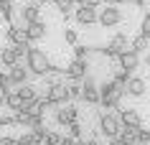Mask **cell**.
Here are the masks:
<instances>
[{
	"label": "cell",
	"instance_id": "4316f807",
	"mask_svg": "<svg viewBox=\"0 0 150 145\" xmlns=\"http://www.w3.org/2000/svg\"><path fill=\"white\" fill-rule=\"evenodd\" d=\"M66 87H69V97H71V102L81 99V81H71V84H66Z\"/></svg>",
	"mask_w": 150,
	"mask_h": 145
},
{
	"label": "cell",
	"instance_id": "9c48e42d",
	"mask_svg": "<svg viewBox=\"0 0 150 145\" xmlns=\"http://www.w3.org/2000/svg\"><path fill=\"white\" fill-rule=\"evenodd\" d=\"M56 122L61 125V127H69L71 122H79V107L76 105H64L61 110H56Z\"/></svg>",
	"mask_w": 150,
	"mask_h": 145
},
{
	"label": "cell",
	"instance_id": "f6af8a7d",
	"mask_svg": "<svg viewBox=\"0 0 150 145\" xmlns=\"http://www.w3.org/2000/svg\"><path fill=\"white\" fill-rule=\"evenodd\" d=\"M28 145H43V143H38V140H33V143H28Z\"/></svg>",
	"mask_w": 150,
	"mask_h": 145
},
{
	"label": "cell",
	"instance_id": "836d02e7",
	"mask_svg": "<svg viewBox=\"0 0 150 145\" xmlns=\"http://www.w3.org/2000/svg\"><path fill=\"white\" fill-rule=\"evenodd\" d=\"M127 79H130V74H125L122 69H117L115 76H112V81H117V84H127Z\"/></svg>",
	"mask_w": 150,
	"mask_h": 145
},
{
	"label": "cell",
	"instance_id": "8d00e7d4",
	"mask_svg": "<svg viewBox=\"0 0 150 145\" xmlns=\"http://www.w3.org/2000/svg\"><path fill=\"white\" fill-rule=\"evenodd\" d=\"M0 87L10 89V84H8V76H5V71H0Z\"/></svg>",
	"mask_w": 150,
	"mask_h": 145
},
{
	"label": "cell",
	"instance_id": "30bf717a",
	"mask_svg": "<svg viewBox=\"0 0 150 145\" xmlns=\"http://www.w3.org/2000/svg\"><path fill=\"white\" fill-rule=\"evenodd\" d=\"M48 36V28L43 21H36V23H28L25 25V38H28V43H36V41H43Z\"/></svg>",
	"mask_w": 150,
	"mask_h": 145
},
{
	"label": "cell",
	"instance_id": "603a6c76",
	"mask_svg": "<svg viewBox=\"0 0 150 145\" xmlns=\"http://www.w3.org/2000/svg\"><path fill=\"white\" fill-rule=\"evenodd\" d=\"M137 130H140V127H122L117 137L125 145H137Z\"/></svg>",
	"mask_w": 150,
	"mask_h": 145
},
{
	"label": "cell",
	"instance_id": "277c9868",
	"mask_svg": "<svg viewBox=\"0 0 150 145\" xmlns=\"http://www.w3.org/2000/svg\"><path fill=\"white\" fill-rule=\"evenodd\" d=\"M122 10L117 5H104V8L97 10V23L102 25V28H115V25L122 23Z\"/></svg>",
	"mask_w": 150,
	"mask_h": 145
},
{
	"label": "cell",
	"instance_id": "7bdbcfd3",
	"mask_svg": "<svg viewBox=\"0 0 150 145\" xmlns=\"http://www.w3.org/2000/svg\"><path fill=\"white\" fill-rule=\"evenodd\" d=\"M8 140L10 137H0V145H8Z\"/></svg>",
	"mask_w": 150,
	"mask_h": 145
},
{
	"label": "cell",
	"instance_id": "8992f818",
	"mask_svg": "<svg viewBox=\"0 0 150 145\" xmlns=\"http://www.w3.org/2000/svg\"><path fill=\"white\" fill-rule=\"evenodd\" d=\"M81 99L87 102V105H99V84L94 81V76H84L81 81Z\"/></svg>",
	"mask_w": 150,
	"mask_h": 145
},
{
	"label": "cell",
	"instance_id": "7402d4cb",
	"mask_svg": "<svg viewBox=\"0 0 150 145\" xmlns=\"http://www.w3.org/2000/svg\"><path fill=\"white\" fill-rule=\"evenodd\" d=\"M0 16H3V21H8V23H16V5L10 0H0Z\"/></svg>",
	"mask_w": 150,
	"mask_h": 145
},
{
	"label": "cell",
	"instance_id": "2e32d148",
	"mask_svg": "<svg viewBox=\"0 0 150 145\" xmlns=\"http://www.w3.org/2000/svg\"><path fill=\"white\" fill-rule=\"evenodd\" d=\"M125 92L130 97H142L145 92H148V81L142 79V76H130L125 84Z\"/></svg>",
	"mask_w": 150,
	"mask_h": 145
},
{
	"label": "cell",
	"instance_id": "4dcf8cb0",
	"mask_svg": "<svg viewBox=\"0 0 150 145\" xmlns=\"http://www.w3.org/2000/svg\"><path fill=\"white\" fill-rule=\"evenodd\" d=\"M140 36H145L150 41V13H145V18H142V23H140Z\"/></svg>",
	"mask_w": 150,
	"mask_h": 145
},
{
	"label": "cell",
	"instance_id": "f1b7e54d",
	"mask_svg": "<svg viewBox=\"0 0 150 145\" xmlns=\"http://www.w3.org/2000/svg\"><path fill=\"white\" fill-rule=\"evenodd\" d=\"M66 132H69V137H74V140H81V125L79 122H71L69 127H66Z\"/></svg>",
	"mask_w": 150,
	"mask_h": 145
},
{
	"label": "cell",
	"instance_id": "bcb514c9",
	"mask_svg": "<svg viewBox=\"0 0 150 145\" xmlns=\"http://www.w3.org/2000/svg\"><path fill=\"white\" fill-rule=\"evenodd\" d=\"M38 3H56V0H38Z\"/></svg>",
	"mask_w": 150,
	"mask_h": 145
},
{
	"label": "cell",
	"instance_id": "d6986e66",
	"mask_svg": "<svg viewBox=\"0 0 150 145\" xmlns=\"http://www.w3.org/2000/svg\"><path fill=\"white\" fill-rule=\"evenodd\" d=\"M18 94L23 99V105H31L33 99H38V87H33V84H23V87H18Z\"/></svg>",
	"mask_w": 150,
	"mask_h": 145
},
{
	"label": "cell",
	"instance_id": "74e56055",
	"mask_svg": "<svg viewBox=\"0 0 150 145\" xmlns=\"http://www.w3.org/2000/svg\"><path fill=\"white\" fill-rule=\"evenodd\" d=\"M61 145H74V137H69V135H64V137H61Z\"/></svg>",
	"mask_w": 150,
	"mask_h": 145
},
{
	"label": "cell",
	"instance_id": "d6a6232c",
	"mask_svg": "<svg viewBox=\"0 0 150 145\" xmlns=\"http://www.w3.org/2000/svg\"><path fill=\"white\" fill-rule=\"evenodd\" d=\"M74 3H76V8H99V5H102L104 0H74Z\"/></svg>",
	"mask_w": 150,
	"mask_h": 145
},
{
	"label": "cell",
	"instance_id": "5bb4252c",
	"mask_svg": "<svg viewBox=\"0 0 150 145\" xmlns=\"http://www.w3.org/2000/svg\"><path fill=\"white\" fill-rule=\"evenodd\" d=\"M107 46H110V51L115 54V59H117V56H122V54H127V51H130V41H127L125 33H115Z\"/></svg>",
	"mask_w": 150,
	"mask_h": 145
},
{
	"label": "cell",
	"instance_id": "4fadbf2b",
	"mask_svg": "<svg viewBox=\"0 0 150 145\" xmlns=\"http://www.w3.org/2000/svg\"><path fill=\"white\" fill-rule=\"evenodd\" d=\"M5 38L10 41V46H21V43H28V38H25V28L18 23H10L8 28H5Z\"/></svg>",
	"mask_w": 150,
	"mask_h": 145
},
{
	"label": "cell",
	"instance_id": "8fae6325",
	"mask_svg": "<svg viewBox=\"0 0 150 145\" xmlns=\"http://www.w3.org/2000/svg\"><path fill=\"white\" fill-rule=\"evenodd\" d=\"M41 21V3H28L25 8H21V23L18 25H28V23H36Z\"/></svg>",
	"mask_w": 150,
	"mask_h": 145
},
{
	"label": "cell",
	"instance_id": "3957f363",
	"mask_svg": "<svg viewBox=\"0 0 150 145\" xmlns=\"http://www.w3.org/2000/svg\"><path fill=\"white\" fill-rule=\"evenodd\" d=\"M41 97L46 99V105H48V107H64V105H69V102H71L66 81L56 84V87H48V89H43V94H41Z\"/></svg>",
	"mask_w": 150,
	"mask_h": 145
},
{
	"label": "cell",
	"instance_id": "d4e9b609",
	"mask_svg": "<svg viewBox=\"0 0 150 145\" xmlns=\"http://www.w3.org/2000/svg\"><path fill=\"white\" fill-rule=\"evenodd\" d=\"M56 8H59L61 16H69L71 10L76 8V3H74V0H56Z\"/></svg>",
	"mask_w": 150,
	"mask_h": 145
},
{
	"label": "cell",
	"instance_id": "b9f144b4",
	"mask_svg": "<svg viewBox=\"0 0 150 145\" xmlns=\"http://www.w3.org/2000/svg\"><path fill=\"white\" fill-rule=\"evenodd\" d=\"M84 145H99L97 140H84Z\"/></svg>",
	"mask_w": 150,
	"mask_h": 145
},
{
	"label": "cell",
	"instance_id": "ee69618b",
	"mask_svg": "<svg viewBox=\"0 0 150 145\" xmlns=\"http://www.w3.org/2000/svg\"><path fill=\"white\" fill-rule=\"evenodd\" d=\"M8 145H18V143H16V137H10V140H8Z\"/></svg>",
	"mask_w": 150,
	"mask_h": 145
},
{
	"label": "cell",
	"instance_id": "5b68a950",
	"mask_svg": "<svg viewBox=\"0 0 150 145\" xmlns=\"http://www.w3.org/2000/svg\"><path fill=\"white\" fill-rule=\"evenodd\" d=\"M120 130H122V122H120V117L115 112H102L99 115V132H102L107 140L117 137Z\"/></svg>",
	"mask_w": 150,
	"mask_h": 145
},
{
	"label": "cell",
	"instance_id": "484cf974",
	"mask_svg": "<svg viewBox=\"0 0 150 145\" xmlns=\"http://www.w3.org/2000/svg\"><path fill=\"white\" fill-rule=\"evenodd\" d=\"M89 54H92V46H84V43H76V46H74V59H81V61H87Z\"/></svg>",
	"mask_w": 150,
	"mask_h": 145
},
{
	"label": "cell",
	"instance_id": "ba28073f",
	"mask_svg": "<svg viewBox=\"0 0 150 145\" xmlns=\"http://www.w3.org/2000/svg\"><path fill=\"white\" fill-rule=\"evenodd\" d=\"M5 76H8V84H10V89L13 87H23V84H28V69H25L23 64H16V66H10V69H5Z\"/></svg>",
	"mask_w": 150,
	"mask_h": 145
},
{
	"label": "cell",
	"instance_id": "7c38bea8",
	"mask_svg": "<svg viewBox=\"0 0 150 145\" xmlns=\"http://www.w3.org/2000/svg\"><path fill=\"white\" fill-rule=\"evenodd\" d=\"M120 122H122V127H142V115L137 112V110H120L117 112Z\"/></svg>",
	"mask_w": 150,
	"mask_h": 145
},
{
	"label": "cell",
	"instance_id": "f35d334b",
	"mask_svg": "<svg viewBox=\"0 0 150 145\" xmlns=\"http://www.w3.org/2000/svg\"><path fill=\"white\" fill-rule=\"evenodd\" d=\"M107 145H125V143H122L120 137H112V140H107Z\"/></svg>",
	"mask_w": 150,
	"mask_h": 145
},
{
	"label": "cell",
	"instance_id": "e575fe53",
	"mask_svg": "<svg viewBox=\"0 0 150 145\" xmlns=\"http://www.w3.org/2000/svg\"><path fill=\"white\" fill-rule=\"evenodd\" d=\"M10 125H16L13 115H0V127H10Z\"/></svg>",
	"mask_w": 150,
	"mask_h": 145
},
{
	"label": "cell",
	"instance_id": "60d3db41",
	"mask_svg": "<svg viewBox=\"0 0 150 145\" xmlns=\"http://www.w3.org/2000/svg\"><path fill=\"white\" fill-rule=\"evenodd\" d=\"M140 64H145V66H150V54H148V56H145V59H140Z\"/></svg>",
	"mask_w": 150,
	"mask_h": 145
},
{
	"label": "cell",
	"instance_id": "cb8c5ba5",
	"mask_svg": "<svg viewBox=\"0 0 150 145\" xmlns=\"http://www.w3.org/2000/svg\"><path fill=\"white\" fill-rule=\"evenodd\" d=\"M148 48V38L145 36H137L135 41H130V51H135V54H142Z\"/></svg>",
	"mask_w": 150,
	"mask_h": 145
},
{
	"label": "cell",
	"instance_id": "6da1fadb",
	"mask_svg": "<svg viewBox=\"0 0 150 145\" xmlns=\"http://www.w3.org/2000/svg\"><path fill=\"white\" fill-rule=\"evenodd\" d=\"M125 84H117V81H102L99 84V105L104 107V110H117L120 105H122V97H125Z\"/></svg>",
	"mask_w": 150,
	"mask_h": 145
},
{
	"label": "cell",
	"instance_id": "ac0fdd59",
	"mask_svg": "<svg viewBox=\"0 0 150 145\" xmlns=\"http://www.w3.org/2000/svg\"><path fill=\"white\" fill-rule=\"evenodd\" d=\"M46 107H48L46 99H43V97H38V99H33L31 105H25L23 110L31 115V117H43V115H46Z\"/></svg>",
	"mask_w": 150,
	"mask_h": 145
},
{
	"label": "cell",
	"instance_id": "9a60e30c",
	"mask_svg": "<svg viewBox=\"0 0 150 145\" xmlns=\"http://www.w3.org/2000/svg\"><path fill=\"white\" fill-rule=\"evenodd\" d=\"M120 59V69L125 74H130L132 76V71L140 66V54H135V51H127V54H122V56H117Z\"/></svg>",
	"mask_w": 150,
	"mask_h": 145
},
{
	"label": "cell",
	"instance_id": "d590c367",
	"mask_svg": "<svg viewBox=\"0 0 150 145\" xmlns=\"http://www.w3.org/2000/svg\"><path fill=\"white\" fill-rule=\"evenodd\" d=\"M8 92L10 89H5V87H0V110L5 107V99H8Z\"/></svg>",
	"mask_w": 150,
	"mask_h": 145
},
{
	"label": "cell",
	"instance_id": "e0dca14e",
	"mask_svg": "<svg viewBox=\"0 0 150 145\" xmlns=\"http://www.w3.org/2000/svg\"><path fill=\"white\" fill-rule=\"evenodd\" d=\"M74 18H76V23L79 25H92L97 23V8H76L74 10Z\"/></svg>",
	"mask_w": 150,
	"mask_h": 145
},
{
	"label": "cell",
	"instance_id": "ffe728a7",
	"mask_svg": "<svg viewBox=\"0 0 150 145\" xmlns=\"http://www.w3.org/2000/svg\"><path fill=\"white\" fill-rule=\"evenodd\" d=\"M0 64H3V69H10V66L21 64V61H18V56H16V51H13V46L0 48Z\"/></svg>",
	"mask_w": 150,
	"mask_h": 145
},
{
	"label": "cell",
	"instance_id": "7a4b0ae2",
	"mask_svg": "<svg viewBox=\"0 0 150 145\" xmlns=\"http://www.w3.org/2000/svg\"><path fill=\"white\" fill-rule=\"evenodd\" d=\"M25 69H28V74L31 76H46L48 71H51V61H48V56L41 51V48H28V54H25Z\"/></svg>",
	"mask_w": 150,
	"mask_h": 145
},
{
	"label": "cell",
	"instance_id": "1f68e13d",
	"mask_svg": "<svg viewBox=\"0 0 150 145\" xmlns=\"http://www.w3.org/2000/svg\"><path fill=\"white\" fill-rule=\"evenodd\" d=\"M137 145H150V130H145V127L137 130Z\"/></svg>",
	"mask_w": 150,
	"mask_h": 145
},
{
	"label": "cell",
	"instance_id": "ab89813d",
	"mask_svg": "<svg viewBox=\"0 0 150 145\" xmlns=\"http://www.w3.org/2000/svg\"><path fill=\"white\" fill-rule=\"evenodd\" d=\"M107 5H120V3H130V0H104Z\"/></svg>",
	"mask_w": 150,
	"mask_h": 145
},
{
	"label": "cell",
	"instance_id": "83f0119b",
	"mask_svg": "<svg viewBox=\"0 0 150 145\" xmlns=\"http://www.w3.org/2000/svg\"><path fill=\"white\" fill-rule=\"evenodd\" d=\"M61 137L59 132H54V130H46V140H43V145H61Z\"/></svg>",
	"mask_w": 150,
	"mask_h": 145
},
{
	"label": "cell",
	"instance_id": "44dd1931",
	"mask_svg": "<svg viewBox=\"0 0 150 145\" xmlns=\"http://www.w3.org/2000/svg\"><path fill=\"white\" fill-rule=\"evenodd\" d=\"M5 107H8L10 112H21L23 110V99H21V94H18V89H10L8 92V99H5Z\"/></svg>",
	"mask_w": 150,
	"mask_h": 145
},
{
	"label": "cell",
	"instance_id": "52a82bcc",
	"mask_svg": "<svg viewBox=\"0 0 150 145\" xmlns=\"http://www.w3.org/2000/svg\"><path fill=\"white\" fill-rule=\"evenodd\" d=\"M87 69H89V61H81V59H74L66 69H64V79L69 81H84L87 76Z\"/></svg>",
	"mask_w": 150,
	"mask_h": 145
},
{
	"label": "cell",
	"instance_id": "f546056e",
	"mask_svg": "<svg viewBox=\"0 0 150 145\" xmlns=\"http://www.w3.org/2000/svg\"><path fill=\"white\" fill-rule=\"evenodd\" d=\"M64 41H66V43H71V46H76V41H79V33L74 31V28H66V31H64Z\"/></svg>",
	"mask_w": 150,
	"mask_h": 145
}]
</instances>
